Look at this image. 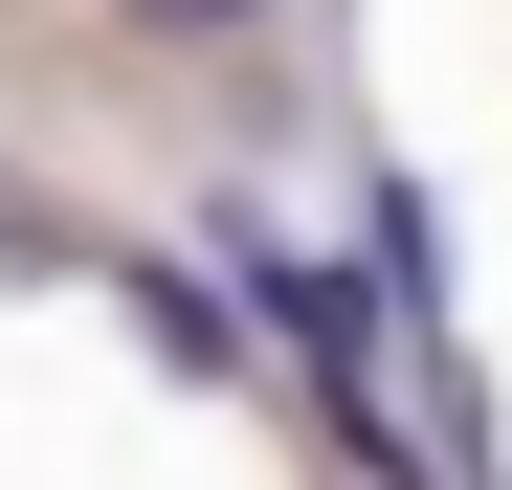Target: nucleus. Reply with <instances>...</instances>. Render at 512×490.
I'll use <instances>...</instances> for the list:
<instances>
[{
    "label": "nucleus",
    "instance_id": "nucleus-1",
    "mask_svg": "<svg viewBox=\"0 0 512 490\" xmlns=\"http://www.w3.org/2000/svg\"><path fill=\"white\" fill-rule=\"evenodd\" d=\"M223 268H245V312L312 357V401H334V446H357V490H446V468H423V424H401V312H379V290H334V245L223 223Z\"/></svg>",
    "mask_w": 512,
    "mask_h": 490
},
{
    "label": "nucleus",
    "instance_id": "nucleus-3",
    "mask_svg": "<svg viewBox=\"0 0 512 490\" xmlns=\"http://www.w3.org/2000/svg\"><path fill=\"white\" fill-rule=\"evenodd\" d=\"M112 23H134V45H245L268 0H112Z\"/></svg>",
    "mask_w": 512,
    "mask_h": 490
},
{
    "label": "nucleus",
    "instance_id": "nucleus-2",
    "mask_svg": "<svg viewBox=\"0 0 512 490\" xmlns=\"http://www.w3.org/2000/svg\"><path fill=\"white\" fill-rule=\"evenodd\" d=\"M112 312H134V335L179 357V379H223V357H245V335H223V290H201V268H156V245L112 268Z\"/></svg>",
    "mask_w": 512,
    "mask_h": 490
}]
</instances>
